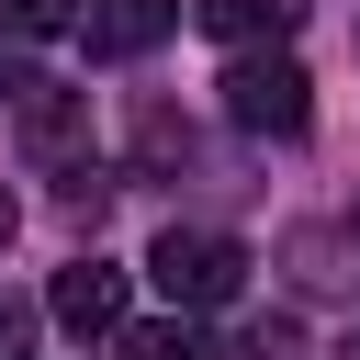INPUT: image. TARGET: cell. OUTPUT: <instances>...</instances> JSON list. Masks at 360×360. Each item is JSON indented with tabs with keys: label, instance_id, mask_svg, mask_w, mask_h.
Instances as JSON below:
<instances>
[{
	"label": "cell",
	"instance_id": "1",
	"mask_svg": "<svg viewBox=\"0 0 360 360\" xmlns=\"http://www.w3.org/2000/svg\"><path fill=\"white\" fill-rule=\"evenodd\" d=\"M214 90H225V124H248V135H304V124H315V79H304L281 45H236Z\"/></svg>",
	"mask_w": 360,
	"mask_h": 360
},
{
	"label": "cell",
	"instance_id": "2",
	"mask_svg": "<svg viewBox=\"0 0 360 360\" xmlns=\"http://www.w3.org/2000/svg\"><path fill=\"white\" fill-rule=\"evenodd\" d=\"M146 281L169 292V315H202V304H225V292L248 281V248L214 236V225H169V236L146 248Z\"/></svg>",
	"mask_w": 360,
	"mask_h": 360
},
{
	"label": "cell",
	"instance_id": "3",
	"mask_svg": "<svg viewBox=\"0 0 360 360\" xmlns=\"http://www.w3.org/2000/svg\"><path fill=\"white\" fill-rule=\"evenodd\" d=\"M11 112H22V158H34V169H79V146H90V90L34 79Z\"/></svg>",
	"mask_w": 360,
	"mask_h": 360
},
{
	"label": "cell",
	"instance_id": "4",
	"mask_svg": "<svg viewBox=\"0 0 360 360\" xmlns=\"http://www.w3.org/2000/svg\"><path fill=\"white\" fill-rule=\"evenodd\" d=\"M56 326L68 338H112L124 326V270L112 259H68L56 270Z\"/></svg>",
	"mask_w": 360,
	"mask_h": 360
},
{
	"label": "cell",
	"instance_id": "5",
	"mask_svg": "<svg viewBox=\"0 0 360 360\" xmlns=\"http://www.w3.org/2000/svg\"><path fill=\"white\" fill-rule=\"evenodd\" d=\"M169 22H180V0H79L90 56H146V45H169Z\"/></svg>",
	"mask_w": 360,
	"mask_h": 360
},
{
	"label": "cell",
	"instance_id": "6",
	"mask_svg": "<svg viewBox=\"0 0 360 360\" xmlns=\"http://www.w3.org/2000/svg\"><path fill=\"white\" fill-rule=\"evenodd\" d=\"M191 22L236 56V45H281V34L304 22V0H191Z\"/></svg>",
	"mask_w": 360,
	"mask_h": 360
},
{
	"label": "cell",
	"instance_id": "7",
	"mask_svg": "<svg viewBox=\"0 0 360 360\" xmlns=\"http://www.w3.org/2000/svg\"><path fill=\"white\" fill-rule=\"evenodd\" d=\"M112 360H225V349H214L202 326H180V315H146V326L124 315V326H112Z\"/></svg>",
	"mask_w": 360,
	"mask_h": 360
},
{
	"label": "cell",
	"instance_id": "8",
	"mask_svg": "<svg viewBox=\"0 0 360 360\" xmlns=\"http://www.w3.org/2000/svg\"><path fill=\"white\" fill-rule=\"evenodd\" d=\"M45 34H79V0H0V45H45Z\"/></svg>",
	"mask_w": 360,
	"mask_h": 360
},
{
	"label": "cell",
	"instance_id": "9",
	"mask_svg": "<svg viewBox=\"0 0 360 360\" xmlns=\"http://www.w3.org/2000/svg\"><path fill=\"white\" fill-rule=\"evenodd\" d=\"M135 158L146 169H191V124L180 112H135Z\"/></svg>",
	"mask_w": 360,
	"mask_h": 360
},
{
	"label": "cell",
	"instance_id": "10",
	"mask_svg": "<svg viewBox=\"0 0 360 360\" xmlns=\"http://www.w3.org/2000/svg\"><path fill=\"white\" fill-rule=\"evenodd\" d=\"M0 360H34V304L0 281Z\"/></svg>",
	"mask_w": 360,
	"mask_h": 360
},
{
	"label": "cell",
	"instance_id": "11",
	"mask_svg": "<svg viewBox=\"0 0 360 360\" xmlns=\"http://www.w3.org/2000/svg\"><path fill=\"white\" fill-rule=\"evenodd\" d=\"M22 90H34V68H22L11 45H0V101H22Z\"/></svg>",
	"mask_w": 360,
	"mask_h": 360
},
{
	"label": "cell",
	"instance_id": "12",
	"mask_svg": "<svg viewBox=\"0 0 360 360\" xmlns=\"http://www.w3.org/2000/svg\"><path fill=\"white\" fill-rule=\"evenodd\" d=\"M11 225H22V202H11V191H0V248H11Z\"/></svg>",
	"mask_w": 360,
	"mask_h": 360
},
{
	"label": "cell",
	"instance_id": "13",
	"mask_svg": "<svg viewBox=\"0 0 360 360\" xmlns=\"http://www.w3.org/2000/svg\"><path fill=\"white\" fill-rule=\"evenodd\" d=\"M338 360H360V326H349V338H338Z\"/></svg>",
	"mask_w": 360,
	"mask_h": 360
}]
</instances>
